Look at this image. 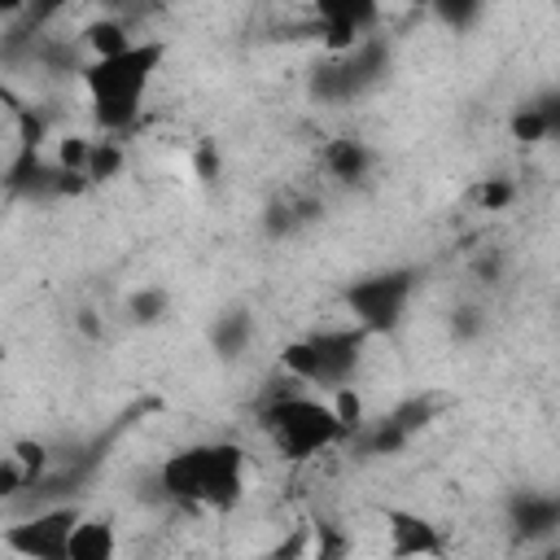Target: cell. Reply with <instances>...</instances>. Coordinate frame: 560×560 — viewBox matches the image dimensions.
Segmentation results:
<instances>
[{"instance_id": "9c48e42d", "label": "cell", "mask_w": 560, "mask_h": 560, "mask_svg": "<svg viewBox=\"0 0 560 560\" xmlns=\"http://www.w3.org/2000/svg\"><path fill=\"white\" fill-rule=\"evenodd\" d=\"M48 446L44 442H35V438H22V442H13L9 446V455L0 459V494L4 499H13L18 490H31L44 472H48Z\"/></svg>"}, {"instance_id": "3957f363", "label": "cell", "mask_w": 560, "mask_h": 560, "mask_svg": "<svg viewBox=\"0 0 560 560\" xmlns=\"http://www.w3.org/2000/svg\"><path fill=\"white\" fill-rule=\"evenodd\" d=\"M271 451L289 464H306L324 451H332L337 442H346V429L337 424L328 398L311 394V389H293V394H280L262 407L258 416Z\"/></svg>"}, {"instance_id": "5b68a950", "label": "cell", "mask_w": 560, "mask_h": 560, "mask_svg": "<svg viewBox=\"0 0 560 560\" xmlns=\"http://www.w3.org/2000/svg\"><path fill=\"white\" fill-rule=\"evenodd\" d=\"M411 293H416V271L411 267H389V271L359 276L346 289V306H350L354 328L376 337V332H394L402 324V315L411 306Z\"/></svg>"}, {"instance_id": "ffe728a7", "label": "cell", "mask_w": 560, "mask_h": 560, "mask_svg": "<svg viewBox=\"0 0 560 560\" xmlns=\"http://www.w3.org/2000/svg\"><path fill=\"white\" fill-rule=\"evenodd\" d=\"M512 201H516V184H508V179H486L477 188V206L481 210H508Z\"/></svg>"}, {"instance_id": "8fae6325", "label": "cell", "mask_w": 560, "mask_h": 560, "mask_svg": "<svg viewBox=\"0 0 560 560\" xmlns=\"http://www.w3.org/2000/svg\"><path fill=\"white\" fill-rule=\"evenodd\" d=\"M83 44H88V52H92L88 61H105V57H118V52L136 48L140 39L127 31V22H122V18H101V22H92V26H88Z\"/></svg>"}, {"instance_id": "277c9868", "label": "cell", "mask_w": 560, "mask_h": 560, "mask_svg": "<svg viewBox=\"0 0 560 560\" xmlns=\"http://www.w3.org/2000/svg\"><path fill=\"white\" fill-rule=\"evenodd\" d=\"M363 346H368V332L354 324L350 328H319V332H306L280 350V372L306 389L332 394L337 385L354 381V372L363 363Z\"/></svg>"}, {"instance_id": "9a60e30c", "label": "cell", "mask_w": 560, "mask_h": 560, "mask_svg": "<svg viewBox=\"0 0 560 560\" xmlns=\"http://www.w3.org/2000/svg\"><path fill=\"white\" fill-rule=\"evenodd\" d=\"M122 162H127V153H122L118 140H96V144H92V158H88V184L114 179V175L122 171Z\"/></svg>"}, {"instance_id": "30bf717a", "label": "cell", "mask_w": 560, "mask_h": 560, "mask_svg": "<svg viewBox=\"0 0 560 560\" xmlns=\"http://www.w3.org/2000/svg\"><path fill=\"white\" fill-rule=\"evenodd\" d=\"M66 560H118V525H114V516H105V512L79 516Z\"/></svg>"}, {"instance_id": "ba28073f", "label": "cell", "mask_w": 560, "mask_h": 560, "mask_svg": "<svg viewBox=\"0 0 560 560\" xmlns=\"http://www.w3.org/2000/svg\"><path fill=\"white\" fill-rule=\"evenodd\" d=\"M315 22H319L324 48L337 52V57H350V52L363 44V31L376 22V9H372V4L332 0V4H315Z\"/></svg>"}, {"instance_id": "44dd1931", "label": "cell", "mask_w": 560, "mask_h": 560, "mask_svg": "<svg viewBox=\"0 0 560 560\" xmlns=\"http://www.w3.org/2000/svg\"><path fill=\"white\" fill-rule=\"evenodd\" d=\"M131 315H136L140 324H158V319L166 315V293H162V289L136 293V298H131Z\"/></svg>"}, {"instance_id": "4fadbf2b", "label": "cell", "mask_w": 560, "mask_h": 560, "mask_svg": "<svg viewBox=\"0 0 560 560\" xmlns=\"http://www.w3.org/2000/svg\"><path fill=\"white\" fill-rule=\"evenodd\" d=\"M328 407H332V416H337V424L346 429V438H354L363 424H368V402H363V389L350 381V385H337L332 394H328Z\"/></svg>"}, {"instance_id": "7c38bea8", "label": "cell", "mask_w": 560, "mask_h": 560, "mask_svg": "<svg viewBox=\"0 0 560 560\" xmlns=\"http://www.w3.org/2000/svg\"><path fill=\"white\" fill-rule=\"evenodd\" d=\"M324 162H328V171H332L337 179L354 184V179H363V175H368V166H372V149H368L363 140L341 136V140H332V144L324 149Z\"/></svg>"}, {"instance_id": "7402d4cb", "label": "cell", "mask_w": 560, "mask_h": 560, "mask_svg": "<svg viewBox=\"0 0 560 560\" xmlns=\"http://www.w3.org/2000/svg\"><path fill=\"white\" fill-rule=\"evenodd\" d=\"M197 171H201V179H214V171H219V158H214V149H201V158H197Z\"/></svg>"}, {"instance_id": "5bb4252c", "label": "cell", "mask_w": 560, "mask_h": 560, "mask_svg": "<svg viewBox=\"0 0 560 560\" xmlns=\"http://www.w3.org/2000/svg\"><path fill=\"white\" fill-rule=\"evenodd\" d=\"M350 534L337 529L332 521H311V547L306 560H350Z\"/></svg>"}, {"instance_id": "6da1fadb", "label": "cell", "mask_w": 560, "mask_h": 560, "mask_svg": "<svg viewBox=\"0 0 560 560\" xmlns=\"http://www.w3.org/2000/svg\"><path fill=\"white\" fill-rule=\"evenodd\" d=\"M249 486V455L232 438L192 442L171 451L158 464V490L166 503L201 508V512H232Z\"/></svg>"}, {"instance_id": "e0dca14e", "label": "cell", "mask_w": 560, "mask_h": 560, "mask_svg": "<svg viewBox=\"0 0 560 560\" xmlns=\"http://www.w3.org/2000/svg\"><path fill=\"white\" fill-rule=\"evenodd\" d=\"M306 547H311V525H293L280 542H271V547L258 551L254 560H306Z\"/></svg>"}, {"instance_id": "ac0fdd59", "label": "cell", "mask_w": 560, "mask_h": 560, "mask_svg": "<svg viewBox=\"0 0 560 560\" xmlns=\"http://www.w3.org/2000/svg\"><path fill=\"white\" fill-rule=\"evenodd\" d=\"M516 521H521L525 534H542V529H551V525L560 521V508H556L551 499H525Z\"/></svg>"}, {"instance_id": "7a4b0ae2", "label": "cell", "mask_w": 560, "mask_h": 560, "mask_svg": "<svg viewBox=\"0 0 560 560\" xmlns=\"http://www.w3.org/2000/svg\"><path fill=\"white\" fill-rule=\"evenodd\" d=\"M162 61H166V44L140 39L136 48L105 57V61H88L79 70V83L88 92V105H92V118L101 122V131H127L136 122L144 92L153 88Z\"/></svg>"}, {"instance_id": "8992f818", "label": "cell", "mask_w": 560, "mask_h": 560, "mask_svg": "<svg viewBox=\"0 0 560 560\" xmlns=\"http://www.w3.org/2000/svg\"><path fill=\"white\" fill-rule=\"evenodd\" d=\"M79 516H83V512L70 508V503L31 512V516H22V521H13V525L4 529V547H9L18 560H66L70 534H74Z\"/></svg>"}, {"instance_id": "d6986e66", "label": "cell", "mask_w": 560, "mask_h": 560, "mask_svg": "<svg viewBox=\"0 0 560 560\" xmlns=\"http://www.w3.org/2000/svg\"><path fill=\"white\" fill-rule=\"evenodd\" d=\"M245 341H249V315H228V319L214 328V346H219L223 359H232Z\"/></svg>"}, {"instance_id": "52a82bcc", "label": "cell", "mask_w": 560, "mask_h": 560, "mask_svg": "<svg viewBox=\"0 0 560 560\" xmlns=\"http://www.w3.org/2000/svg\"><path fill=\"white\" fill-rule=\"evenodd\" d=\"M381 525H385V556L389 560H438L446 551L442 525L416 508H385Z\"/></svg>"}, {"instance_id": "603a6c76", "label": "cell", "mask_w": 560, "mask_h": 560, "mask_svg": "<svg viewBox=\"0 0 560 560\" xmlns=\"http://www.w3.org/2000/svg\"><path fill=\"white\" fill-rule=\"evenodd\" d=\"M538 560H560V547H547V551H542Z\"/></svg>"}, {"instance_id": "2e32d148", "label": "cell", "mask_w": 560, "mask_h": 560, "mask_svg": "<svg viewBox=\"0 0 560 560\" xmlns=\"http://www.w3.org/2000/svg\"><path fill=\"white\" fill-rule=\"evenodd\" d=\"M556 122H560L556 109H547V105H529V109H521V114L512 118V136H516V140H542Z\"/></svg>"}]
</instances>
